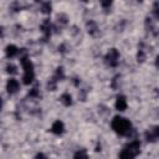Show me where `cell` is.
Wrapping results in <instances>:
<instances>
[{"mask_svg":"<svg viewBox=\"0 0 159 159\" xmlns=\"http://www.w3.org/2000/svg\"><path fill=\"white\" fill-rule=\"evenodd\" d=\"M140 153V142L139 140H132L128 143L120 152L119 159H134L135 155Z\"/></svg>","mask_w":159,"mask_h":159,"instance_id":"7a4b0ae2","label":"cell"},{"mask_svg":"<svg viewBox=\"0 0 159 159\" xmlns=\"http://www.w3.org/2000/svg\"><path fill=\"white\" fill-rule=\"evenodd\" d=\"M137 58H138V62H143L145 60V53H144V50H138V53H137Z\"/></svg>","mask_w":159,"mask_h":159,"instance_id":"e0dca14e","label":"cell"},{"mask_svg":"<svg viewBox=\"0 0 159 159\" xmlns=\"http://www.w3.org/2000/svg\"><path fill=\"white\" fill-rule=\"evenodd\" d=\"M51 9H52V6H51L50 2H43V4L41 5V11H42L43 14H50V12H51Z\"/></svg>","mask_w":159,"mask_h":159,"instance_id":"9a60e30c","label":"cell"},{"mask_svg":"<svg viewBox=\"0 0 159 159\" xmlns=\"http://www.w3.org/2000/svg\"><path fill=\"white\" fill-rule=\"evenodd\" d=\"M5 52H6V56H7L9 58H11V57H15V56L19 53V48H17L15 45H9V46H6Z\"/></svg>","mask_w":159,"mask_h":159,"instance_id":"9c48e42d","label":"cell"},{"mask_svg":"<svg viewBox=\"0 0 159 159\" xmlns=\"http://www.w3.org/2000/svg\"><path fill=\"white\" fill-rule=\"evenodd\" d=\"M106 63L111 67H117L119 63V52L117 48H111L107 53H106Z\"/></svg>","mask_w":159,"mask_h":159,"instance_id":"3957f363","label":"cell"},{"mask_svg":"<svg viewBox=\"0 0 159 159\" xmlns=\"http://www.w3.org/2000/svg\"><path fill=\"white\" fill-rule=\"evenodd\" d=\"M51 29H52V25H51L50 20H47V19H46V20L41 24V31H42V34H43L45 39L50 37V35H51Z\"/></svg>","mask_w":159,"mask_h":159,"instance_id":"ba28073f","label":"cell"},{"mask_svg":"<svg viewBox=\"0 0 159 159\" xmlns=\"http://www.w3.org/2000/svg\"><path fill=\"white\" fill-rule=\"evenodd\" d=\"M6 72H7V73L14 75V73H16V72H17V68H16V66H15V65L9 63V65L6 66Z\"/></svg>","mask_w":159,"mask_h":159,"instance_id":"2e32d148","label":"cell"},{"mask_svg":"<svg viewBox=\"0 0 159 159\" xmlns=\"http://www.w3.org/2000/svg\"><path fill=\"white\" fill-rule=\"evenodd\" d=\"M65 78V73H63V68L62 67H58V68H56V72H55V75L52 76V81H55L56 83L58 82V81H62Z\"/></svg>","mask_w":159,"mask_h":159,"instance_id":"8fae6325","label":"cell"},{"mask_svg":"<svg viewBox=\"0 0 159 159\" xmlns=\"http://www.w3.org/2000/svg\"><path fill=\"white\" fill-rule=\"evenodd\" d=\"M19 88H20V84H19V81H17V80L10 78V80L7 81V83H6V89H7V92H9L10 94L16 93V92L19 91Z\"/></svg>","mask_w":159,"mask_h":159,"instance_id":"5b68a950","label":"cell"},{"mask_svg":"<svg viewBox=\"0 0 159 159\" xmlns=\"http://www.w3.org/2000/svg\"><path fill=\"white\" fill-rule=\"evenodd\" d=\"M101 5H102L104 9H107V7H109V6L112 5V1H109V0H108V1H102Z\"/></svg>","mask_w":159,"mask_h":159,"instance_id":"d6986e66","label":"cell"},{"mask_svg":"<svg viewBox=\"0 0 159 159\" xmlns=\"http://www.w3.org/2000/svg\"><path fill=\"white\" fill-rule=\"evenodd\" d=\"M155 6H157V7L154 9V16L159 20V6H158V4H155Z\"/></svg>","mask_w":159,"mask_h":159,"instance_id":"ffe728a7","label":"cell"},{"mask_svg":"<svg viewBox=\"0 0 159 159\" xmlns=\"http://www.w3.org/2000/svg\"><path fill=\"white\" fill-rule=\"evenodd\" d=\"M51 132H52L53 134H57V135L62 134V133L65 132V124H63V122H61V120H55V122L52 123V125H51Z\"/></svg>","mask_w":159,"mask_h":159,"instance_id":"52a82bcc","label":"cell"},{"mask_svg":"<svg viewBox=\"0 0 159 159\" xmlns=\"http://www.w3.org/2000/svg\"><path fill=\"white\" fill-rule=\"evenodd\" d=\"M127 106H128L127 104V98L124 96H118L117 99H116V103H114L116 109L119 111V112H123V111L127 109Z\"/></svg>","mask_w":159,"mask_h":159,"instance_id":"8992f818","label":"cell"},{"mask_svg":"<svg viewBox=\"0 0 159 159\" xmlns=\"http://www.w3.org/2000/svg\"><path fill=\"white\" fill-rule=\"evenodd\" d=\"M159 138V125H155L145 132V139L148 142H154Z\"/></svg>","mask_w":159,"mask_h":159,"instance_id":"277c9868","label":"cell"},{"mask_svg":"<svg viewBox=\"0 0 159 159\" xmlns=\"http://www.w3.org/2000/svg\"><path fill=\"white\" fill-rule=\"evenodd\" d=\"M35 159H46V155H45V154H42V153H39V154H36Z\"/></svg>","mask_w":159,"mask_h":159,"instance_id":"44dd1931","label":"cell"},{"mask_svg":"<svg viewBox=\"0 0 159 159\" xmlns=\"http://www.w3.org/2000/svg\"><path fill=\"white\" fill-rule=\"evenodd\" d=\"M111 125H112V129L119 135H129L132 132V123L124 117L116 116L112 119Z\"/></svg>","mask_w":159,"mask_h":159,"instance_id":"6da1fadb","label":"cell"},{"mask_svg":"<svg viewBox=\"0 0 159 159\" xmlns=\"http://www.w3.org/2000/svg\"><path fill=\"white\" fill-rule=\"evenodd\" d=\"M73 159H88V154L86 149H80L73 154Z\"/></svg>","mask_w":159,"mask_h":159,"instance_id":"4fadbf2b","label":"cell"},{"mask_svg":"<svg viewBox=\"0 0 159 159\" xmlns=\"http://www.w3.org/2000/svg\"><path fill=\"white\" fill-rule=\"evenodd\" d=\"M29 96H30V97H37V96H39V89H37L36 87H34V88L29 92Z\"/></svg>","mask_w":159,"mask_h":159,"instance_id":"ac0fdd59","label":"cell"},{"mask_svg":"<svg viewBox=\"0 0 159 159\" xmlns=\"http://www.w3.org/2000/svg\"><path fill=\"white\" fill-rule=\"evenodd\" d=\"M155 66L157 67H159V55L157 56V58H155Z\"/></svg>","mask_w":159,"mask_h":159,"instance_id":"7402d4cb","label":"cell"},{"mask_svg":"<svg viewBox=\"0 0 159 159\" xmlns=\"http://www.w3.org/2000/svg\"><path fill=\"white\" fill-rule=\"evenodd\" d=\"M61 102L66 106V107H68V106H71L72 104V97H71V94L70 93H63L62 96H61Z\"/></svg>","mask_w":159,"mask_h":159,"instance_id":"7c38bea8","label":"cell"},{"mask_svg":"<svg viewBox=\"0 0 159 159\" xmlns=\"http://www.w3.org/2000/svg\"><path fill=\"white\" fill-rule=\"evenodd\" d=\"M35 80V72H24L22 75V82L24 84H31Z\"/></svg>","mask_w":159,"mask_h":159,"instance_id":"30bf717a","label":"cell"},{"mask_svg":"<svg viewBox=\"0 0 159 159\" xmlns=\"http://www.w3.org/2000/svg\"><path fill=\"white\" fill-rule=\"evenodd\" d=\"M87 29H88V32L91 35H94L97 31V25L93 21H89V22H87Z\"/></svg>","mask_w":159,"mask_h":159,"instance_id":"5bb4252c","label":"cell"}]
</instances>
